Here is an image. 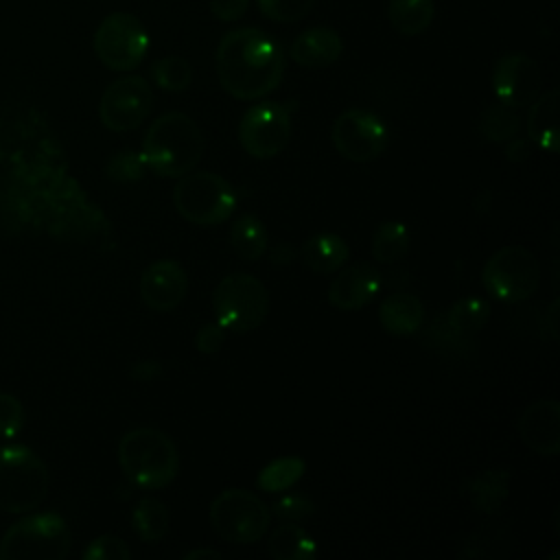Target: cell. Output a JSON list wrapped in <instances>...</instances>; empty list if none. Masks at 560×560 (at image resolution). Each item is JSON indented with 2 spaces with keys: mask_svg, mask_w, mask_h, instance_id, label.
<instances>
[{
  "mask_svg": "<svg viewBox=\"0 0 560 560\" xmlns=\"http://www.w3.org/2000/svg\"><path fill=\"white\" fill-rule=\"evenodd\" d=\"M151 79L164 92H184L192 83V66L179 55H166L151 66Z\"/></svg>",
  "mask_w": 560,
  "mask_h": 560,
  "instance_id": "obj_31",
  "label": "cell"
},
{
  "mask_svg": "<svg viewBox=\"0 0 560 560\" xmlns=\"http://www.w3.org/2000/svg\"><path fill=\"white\" fill-rule=\"evenodd\" d=\"M298 256V249L291 243H276L269 249V260L276 265H291Z\"/></svg>",
  "mask_w": 560,
  "mask_h": 560,
  "instance_id": "obj_40",
  "label": "cell"
},
{
  "mask_svg": "<svg viewBox=\"0 0 560 560\" xmlns=\"http://www.w3.org/2000/svg\"><path fill=\"white\" fill-rule=\"evenodd\" d=\"M225 326L219 324L217 319L214 322H208L203 324L197 335H195V348L201 352V354H214L221 350L223 341H225Z\"/></svg>",
  "mask_w": 560,
  "mask_h": 560,
  "instance_id": "obj_37",
  "label": "cell"
},
{
  "mask_svg": "<svg viewBox=\"0 0 560 560\" xmlns=\"http://www.w3.org/2000/svg\"><path fill=\"white\" fill-rule=\"evenodd\" d=\"M298 254L311 271L326 276V273L341 269L348 262L350 247L339 234L319 232V234L306 238Z\"/></svg>",
  "mask_w": 560,
  "mask_h": 560,
  "instance_id": "obj_22",
  "label": "cell"
},
{
  "mask_svg": "<svg viewBox=\"0 0 560 560\" xmlns=\"http://www.w3.org/2000/svg\"><path fill=\"white\" fill-rule=\"evenodd\" d=\"M203 149L206 140L199 125L184 112H166L147 129L140 153L151 173L177 179L199 164Z\"/></svg>",
  "mask_w": 560,
  "mask_h": 560,
  "instance_id": "obj_2",
  "label": "cell"
},
{
  "mask_svg": "<svg viewBox=\"0 0 560 560\" xmlns=\"http://www.w3.org/2000/svg\"><path fill=\"white\" fill-rule=\"evenodd\" d=\"M72 536L55 512H35L15 521L0 538V560H63Z\"/></svg>",
  "mask_w": 560,
  "mask_h": 560,
  "instance_id": "obj_5",
  "label": "cell"
},
{
  "mask_svg": "<svg viewBox=\"0 0 560 560\" xmlns=\"http://www.w3.org/2000/svg\"><path fill=\"white\" fill-rule=\"evenodd\" d=\"M153 109V90L140 74H125L114 79L98 103V118L105 129L125 133L138 129Z\"/></svg>",
  "mask_w": 560,
  "mask_h": 560,
  "instance_id": "obj_12",
  "label": "cell"
},
{
  "mask_svg": "<svg viewBox=\"0 0 560 560\" xmlns=\"http://www.w3.org/2000/svg\"><path fill=\"white\" fill-rule=\"evenodd\" d=\"M435 15L433 0H387V20L396 33L416 37L424 33Z\"/></svg>",
  "mask_w": 560,
  "mask_h": 560,
  "instance_id": "obj_24",
  "label": "cell"
},
{
  "mask_svg": "<svg viewBox=\"0 0 560 560\" xmlns=\"http://www.w3.org/2000/svg\"><path fill=\"white\" fill-rule=\"evenodd\" d=\"M547 324H549V332H551V337L556 339V337H558V302H551V304H549V311H547Z\"/></svg>",
  "mask_w": 560,
  "mask_h": 560,
  "instance_id": "obj_43",
  "label": "cell"
},
{
  "mask_svg": "<svg viewBox=\"0 0 560 560\" xmlns=\"http://www.w3.org/2000/svg\"><path fill=\"white\" fill-rule=\"evenodd\" d=\"M186 293L188 276L177 260H155L140 276V298L151 311L168 313L184 302Z\"/></svg>",
  "mask_w": 560,
  "mask_h": 560,
  "instance_id": "obj_15",
  "label": "cell"
},
{
  "mask_svg": "<svg viewBox=\"0 0 560 560\" xmlns=\"http://www.w3.org/2000/svg\"><path fill=\"white\" fill-rule=\"evenodd\" d=\"M298 101H260L252 105L238 125V142L252 158H276L291 140V114Z\"/></svg>",
  "mask_w": 560,
  "mask_h": 560,
  "instance_id": "obj_11",
  "label": "cell"
},
{
  "mask_svg": "<svg viewBox=\"0 0 560 560\" xmlns=\"http://www.w3.org/2000/svg\"><path fill=\"white\" fill-rule=\"evenodd\" d=\"M558 96L560 92L556 88L538 94L527 107V140L542 149L549 155H556L560 144V131H558Z\"/></svg>",
  "mask_w": 560,
  "mask_h": 560,
  "instance_id": "obj_19",
  "label": "cell"
},
{
  "mask_svg": "<svg viewBox=\"0 0 560 560\" xmlns=\"http://www.w3.org/2000/svg\"><path fill=\"white\" fill-rule=\"evenodd\" d=\"M446 326L455 330L459 337L470 339L477 335L490 319V304L483 298L477 295H466L451 304V308L442 315Z\"/></svg>",
  "mask_w": 560,
  "mask_h": 560,
  "instance_id": "obj_26",
  "label": "cell"
},
{
  "mask_svg": "<svg viewBox=\"0 0 560 560\" xmlns=\"http://www.w3.org/2000/svg\"><path fill=\"white\" fill-rule=\"evenodd\" d=\"M481 136L490 142H497V144H503L508 140H512L518 129H521V116L514 107H508L503 103H492L488 105L481 116H479V122H477Z\"/></svg>",
  "mask_w": 560,
  "mask_h": 560,
  "instance_id": "obj_28",
  "label": "cell"
},
{
  "mask_svg": "<svg viewBox=\"0 0 560 560\" xmlns=\"http://www.w3.org/2000/svg\"><path fill=\"white\" fill-rule=\"evenodd\" d=\"M267 228L256 214H241L230 228V247L241 260L254 262L267 252Z\"/></svg>",
  "mask_w": 560,
  "mask_h": 560,
  "instance_id": "obj_25",
  "label": "cell"
},
{
  "mask_svg": "<svg viewBox=\"0 0 560 560\" xmlns=\"http://www.w3.org/2000/svg\"><path fill=\"white\" fill-rule=\"evenodd\" d=\"M212 311L228 332H252L269 313V291L252 273H228L212 291Z\"/></svg>",
  "mask_w": 560,
  "mask_h": 560,
  "instance_id": "obj_7",
  "label": "cell"
},
{
  "mask_svg": "<svg viewBox=\"0 0 560 560\" xmlns=\"http://www.w3.org/2000/svg\"><path fill=\"white\" fill-rule=\"evenodd\" d=\"M48 494V468L28 446H0V510L26 514L42 505Z\"/></svg>",
  "mask_w": 560,
  "mask_h": 560,
  "instance_id": "obj_4",
  "label": "cell"
},
{
  "mask_svg": "<svg viewBox=\"0 0 560 560\" xmlns=\"http://www.w3.org/2000/svg\"><path fill=\"white\" fill-rule=\"evenodd\" d=\"M518 435L534 453L556 457L560 453V402L545 398L527 405L518 416Z\"/></svg>",
  "mask_w": 560,
  "mask_h": 560,
  "instance_id": "obj_16",
  "label": "cell"
},
{
  "mask_svg": "<svg viewBox=\"0 0 560 560\" xmlns=\"http://www.w3.org/2000/svg\"><path fill=\"white\" fill-rule=\"evenodd\" d=\"M315 512V503L302 494H287L280 497L273 505H271V514H276L278 518L284 521H304L306 516H311Z\"/></svg>",
  "mask_w": 560,
  "mask_h": 560,
  "instance_id": "obj_36",
  "label": "cell"
},
{
  "mask_svg": "<svg viewBox=\"0 0 560 560\" xmlns=\"http://www.w3.org/2000/svg\"><path fill=\"white\" fill-rule=\"evenodd\" d=\"M92 46L105 68L114 72H129L147 57L149 33L133 13L114 11L96 26Z\"/></svg>",
  "mask_w": 560,
  "mask_h": 560,
  "instance_id": "obj_10",
  "label": "cell"
},
{
  "mask_svg": "<svg viewBox=\"0 0 560 560\" xmlns=\"http://www.w3.org/2000/svg\"><path fill=\"white\" fill-rule=\"evenodd\" d=\"M83 560H129L131 549L129 545L114 536V534H103L96 536L85 549H83Z\"/></svg>",
  "mask_w": 560,
  "mask_h": 560,
  "instance_id": "obj_34",
  "label": "cell"
},
{
  "mask_svg": "<svg viewBox=\"0 0 560 560\" xmlns=\"http://www.w3.org/2000/svg\"><path fill=\"white\" fill-rule=\"evenodd\" d=\"M284 63L280 42L254 26L228 31L214 52L217 79L238 101H258L271 94L282 83Z\"/></svg>",
  "mask_w": 560,
  "mask_h": 560,
  "instance_id": "obj_1",
  "label": "cell"
},
{
  "mask_svg": "<svg viewBox=\"0 0 560 560\" xmlns=\"http://www.w3.org/2000/svg\"><path fill=\"white\" fill-rule=\"evenodd\" d=\"M529 151H532V142H529V140H525V138H512V140H508V147H505L508 160H512V162H523L525 158H529Z\"/></svg>",
  "mask_w": 560,
  "mask_h": 560,
  "instance_id": "obj_39",
  "label": "cell"
},
{
  "mask_svg": "<svg viewBox=\"0 0 560 560\" xmlns=\"http://www.w3.org/2000/svg\"><path fill=\"white\" fill-rule=\"evenodd\" d=\"M201 558H214V560H219L221 558V551H217V549H210V547H199V549H192V551H188V553H184V560H201Z\"/></svg>",
  "mask_w": 560,
  "mask_h": 560,
  "instance_id": "obj_42",
  "label": "cell"
},
{
  "mask_svg": "<svg viewBox=\"0 0 560 560\" xmlns=\"http://www.w3.org/2000/svg\"><path fill=\"white\" fill-rule=\"evenodd\" d=\"M24 429V407L7 392H0V438L13 440Z\"/></svg>",
  "mask_w": 560,
  "mask_h": 560,
  "instance_id": "obj_35",
  "label": "cell"
},
{
  "mask_svg": "<svg viewBox=\"0 0 560 560\" xmlns=\"http://www.w3.org/2000/svg\"><path fill=\"white\" fill-rule=\"evenodd\" d=\"M147 171H149L147 162H144L142 153H138V151H120V153L112 155L109 162L105 164V175L112 182H122V184L142 179Z\"/></svg>",
  "mask_w": 560,
  "mask_h": 560,
  "instance_id": "obj_32",
  "label": "cell"
},
{
  "mask_svg": "<svg viewBox=\"0 0 560 560\" xmlns=\"http://www.w3.org/2000/svg\"><path fill=\"white\" fill-rule=\"evenodd\" d=\"M337 271L339 273L328 287V302L339 311L363 308L378 295L383 287L381 271L370 262H354L348 267L343 265Z\"/></svg>",
  "mask_w": 560,
  "mask_h": 560,
  "instance_id": "obj_17",
  "label": "cell"
},
{
  "mask_svg": "<svg viewBox=\"0 0 560 560\" xmlns=\"http://www.w3.org/2000/svg\"><path fill=\"white\" fill-rule=\"evenodd\" d=\"M249 0H210V13L221 22H236L247 13Z\"/></svg>",
  "mask_w": 560,
  "mask_h": 560,
  "instance_id": "obj_38",
  "label": "cell"
},
{
  "mask_svg": "<svg viewBox=\"0 0 560 560\" xmlns=\"http://www.w3.org/2000/svg\"><path fill=\"white\" fill-rule=\"evenodd\" d=\"M306 472V462L302 457L295 455H287V457H278L273 462H269L256 479V486L265 492H280V490H289L293 483H298L302 479V475Z\"/></svg>",
  "mask_w": 560,
  "mask_h": 560,
  "instance_id": "obj_30",
  "label": "cell"
},
{
  "mask_svg": "<svg viewBox=\"0 0 560 560\" xmlns=\"http://www.w3.org/2000/svg\"><path fill=\"white\" fill-rule=\"evenodd\" d=\"M462 492L477 512L492 516L501 510L503 501L508 499L510 472L501 470V468L483 470L475 477H468L462 486Z\"/></svg>",
  "mask_w": 560,
  "mask_h": 560,
  "instance_id": "obj_21",
  "label": "cell"
},
{
  "mask_svg": "<svg viewBox=\"0 0 560 560\" xmlns=\"http://www.w3.org/2000/svg\"><path fill=\"white\" fill-rule=\"evenodd\" d=\"M490 83L499 103L521 109L540 94L542 74L529 55L508 52L494 63Z\"/></svg>",
  "mask_w": 560,
  "mask_h": 560,
  "instance_id": "obj_14",
  "label": "cell"
},
{
  "mask_svg": "<svg viewBox=\"0 0 560 560\" xmlns=\"http://www.w3.org/2000/svg\"><path fill=\"white\" fill-rule=\"evenodd\" d=\"M118 464L122 475L140 490L166 488L179 470L175 442L160 429L138 427L118 442Z\"/></svg>",
  "mask_w": 560,
  "mask_h": 560,
  "instance_id": "obj_3",
  "label": "cell"
},
{
  "mask_svg": "<svg viewBox=\"0 0 560 560\" xmlns=\"http://www.w3.org/2000/svg\"><path fill=\"white\" fill-rule=\"evenodd\" d=\"M378 322L392 337H411L424 322V306L411 293H394L381 302Z\"/></svg>",
  "mask_w": 560,
  "mask_h": 560,
  "instance_id": "obj_20",
  "label": "cell"
},
{
  "mask_svg": "<svg viewBox=\"0 0 560 560\" xmlns=\"http://www.w3.org/2000/svg\"><path fill=\"white\" fill-rule=\"evenodd\" d=\"M343 52V39L335 28L313 26L302 31L291 48L289 57L302 68H326L332 66Z\"/></svg>",
  "mask_w": 560,
  "mask_h": 560,
  "instance_id": "obj_18",
  "label": "cell"
},
{
  "mask_svg": "<svg viewBox=\"0 0 560 560\" xmlns=\"http://www.w3.org/2000/svg\"><path fill=\"white\" fill-rule=\"evenodd\" d=\"M168 525H171V514L162 501L153 497H144L136 503L131 512V527L140 540L144 542L162 540L168 532Z\"/></svg>",
  "mask_w": 560,
  "mask_h": 560,
  "instance_id": "obj_27",
  "label": "cell"
},
{
  "mask_svg": "<svg viewBox=\"0 0 560 560\" xmlns=\"http://www.w3.org/2000/svg\"><path fill=\"white\" fill-rule=\"evenodd\" d=\"M330 140L337 153L350 162H374L387 149L389 131L387 125L368 109L341 112L330 129Z\"/></svg>",
  "mask_w": 560,
  "mask_h": 560,
  "instance_id": "obj_13",
  "label": "cell"
},
{
  "mask_svg": "<svg viewBox=\"0 0 560 560\" xmlns=\"http://www.w3.org/2000/svg\"><path fill=\"white\" fill-rule=\"evenodd\" d=\"M481 282L490 298L516 304L536 293L540 284V265L527 247L505 245L486 260Z\"/></svg>",
  "mask_w": 560,
  "mask_h": 560,
  "instance_id": "obj_9",
  "label": "cell"
},
{
  "mask_svg": "<svg viewBox=\"0 0 560 560\" xmlns=\"http://www.w3.org/2000/svg\"><path fill=\"white\" fill-rule=\"evenodd\" d=\"M256 4L267 20L291 24L308 15L315 0H256Z\"/></svg>",
  "mask_w": 560,
  "mask_h": 560,
  "instance_id": "obj_33",
  "label": "cell"
},
{
  "mask_svg": "<svg viewBox=\"0 0 560 560\" xmlns=\"http://www.w3.org/2000/svg\"><path fill=\"white\" fill-rule=\"evenodd\" d=\"M173 206L182 219L192 225H217L232 217L238 206L234 186L210 171H190L177 177L173 188Z\"/></svg>",
  "mask_w": 560,
  "mask_h": 560,
  "instance_id": "obj_6",
  "label": "cell"
},
{
  "mask_svg": "<svg viewBox=\"0 0 560 560\" xmlns=\"http://www.w3.org/2000/svg\"><path fill=\"white\" fill-rule=\"evenodd\" d=\"M160 372H162V368L158 361H140V363L131 365V370H129L133 381H153Z\"/></svg>",
  "mask_w": 560,
  "mask_h": 560,
  "instance_id": "obj_41",
  "label": "cell"
},
{
  "mask_svg": "<svg viewBox=\"0 0 560 560\" xmlns=\"http://www.w3.org/2000/svg\"><path fill=\"white\" fill-rule=\"evenodd\" d=\"M210 525L219 538L236 545L258 542L271 523V510L252 490L228 488L210 503Z\"/></svg>",
  "mask_w": 560,
  "mask_h": 560,
  "instance_id": "obj_8",
  "label": "cell"
},
{
  "mask_svg": "<svg viewBox=\"0 0 560 560\" xmlns=\"http://www.w3.org/2000/svg\"><path fill=\"white\" fill-rule=\"evenodd\" d=\"M267 549L276 560H311L317 553L315 540L295 521L278 525L269 536Z\"/></svg>",
  "mask_w": 560,
  "mask_h": 560,
  "instance_id": "obj_23",
  "label": "cell"
},
{
  "mask_svg": "<svg viewBox=\"0 0 560 560\" xmlns=\"http://www.w3.org/2000/svg\"><path fill=\"white\" fill-rule=\"evenodd\" d=\"M409 249V230L402 221H385L372 234V256L376 262H398Z\"/></svg>",
  "mask_w": 560,
  "mask_h": 560,
  "instance_id": "obj_29",
  "label": "cell"
}]
</instances>
